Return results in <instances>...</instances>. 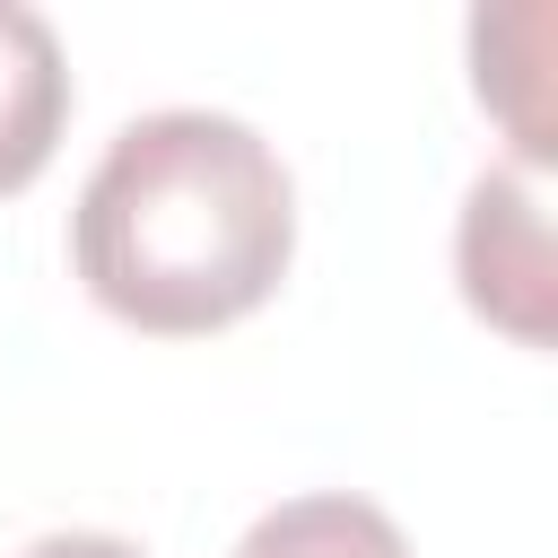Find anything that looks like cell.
Masks as SVG:
<instances>
[{"mask_svg": "<svg viewBox=\"0 0 558 558\" xmlns=\"http://www.w3.org/2000/svg\"><path fill=\"white\" fill-rule=\"evenodd\" d=\"M288 253L296 192L279 148L209 105L122 122L70 209V262L87 296L157 340L244 323L279 288Z\"/></svg>", "mask_w": 558, "mask_h": 558, "instance_id": "1", "label": "cell"}, {"mask_svg": "<svg viewBox=\"0 0 558 558\" xmlns=\"http://www.w3.org/2000/svg\"><path fill=\"white\" fill-rule=\"evenodd\" d=\"M453 262H462V296L497 331H514L523 349H549V218L523 174L497 166L462 192Z\"/></svg>", "mask_w": 558, "mask_h": 558, "instance_id": "2", "label": "cell"}, {"mask_svg": "<svg viewBox=\"0 0 558 558\" xmlns=\"http://www.w3.org/2000/svg\"><path fill=\"white\" fill-rule=\"evenodd\" d=\"M61 122H70L61 35H52L26 0H0V192H26V183L52 166Z\"/></svg>", "mask_w": 558, "mask_h": 558, "instance_id": "3", "label": "cell"}, {"mask_svg": "<svg viewBox=\"0 0 558 558\" xmlns=\"http://www.w3.org/2000/svg\"><path fill=\"white\" fill-rule=\"evenodd\" d=\"M235 558H410V541L384 506H366L349 488H314V497L270 506L235 541Z\"/></svg>", "mask_w": 558, "mask_h": 558, "instance_id": "4", "label": "cell"}, {"mask_svg": "<svg viewBox=\"0 0 558 558\" xmlns=\"http://www.w3.org/2000/svg\"><path fill=\"white\" fill-rule=\"evenodd\" d=\"M17 558H140V549L113 541V532H44V541H26Z\"/></svg>", "mask_w": 558, "mask_h": 558, "instance_id": "5", "label": "cell"}]
</instances>
